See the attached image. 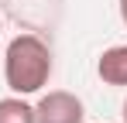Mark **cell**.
<instances>
[{
    "mask_svg": "<svg viewBox=\"0 0 127 123\" xmlns=\"http://www.w3.org/2000/svg\"><path fill=\"white\" fill-rule=\"evenodd\" d=\"M52 48L45 44L38 34H17V38L7 44V55H3V79L7 89L14 96H31L48 85L52 79Z\"/></svg>",
    "mask_w": 127,
    "mask_h": 123,
    "instance_id": "cell-1",
    "label": "cell"
},
{
    "mask_svg": "<svg viewBox=\"0 0 127 123\" xmlns=\"http://www.w3.org/2000/svg\"><path fill=\"white\" fill-rule=\"evenodd\" d=\"M83 120H86L83 99L76 92H65V89L45 92L34 106V123H83Z\"/></svg>",
    "mask_w": 127,
    "mask_h": 123,
    "instance_id": "cell-2",
    "label": "cell"
},
{
    "mask_svg": "<svg viewBox=\"0 0 127 123\" xmlns=\"http://www.w3.org/2000/svg\"><path fill=\"white\" fill-rule=\"evenodd\" d=\"M96 75L106 85H127V44L106 48L100 55V62H96Z\"/></svg>",
    "mask_w": 127,
    "mask_h": 123,
    "instance_id": "cell-3",
    "label": "cell"
},
{
    "mask_svg": "<svg viewBox=\"0 0 127 123\" xmlns=\"http://www.w3.org/2000/svg\"><path fill=\"white\" fill-rule=\"evenodd\" d=\"M0 123H34V106L24 96H7L0 99Z\"/></svg>",
    "mask_w": 127,
    "mask_h": 123,
    "instance_id": "cell-4",
    "label": "cell"
},
{
    "mask_svg": "<svg viewBox=\"0 0 127 123\" xmlns=\"http://www.w3.org/2000/svg\"><path fill=\"white\" fill-rule=\"evenodd\" d=\"M120 20L127 24V0H120Z\"/></svg>",
    "mask_w": 127,
    "mask_h": 123,
    "instance_id": "cell-5",
    "label": "cell"
},
{
    "mask_svg": "<svg viewBox=\"0 0 127 123\" xmlns=\"http://www.w3.org/2000/svg\"><path fill=\"white\" fill-rule=\"evenodd\" d=\"M120 116H124V123H127V99H124V113H120Z\"/></svg>",
    "mask_w": 127,
    "mask_h": 123,
    "instance_id": "cell-6",
    "label": "cell"
},
{
    "mask_svg": "<svg viewBox=\"0 0 127 123\" xmlns=\"http://www.w3.org/2000/svg\"><path fill=\"white\" fill-rule=\"evenodd\" d=\"M0 31H3V17H0Z\"/></svg>",
    "mask_w": 127,
    "mask_h": 123,
    "instance_id": "cell-7",
    "label": "cell"
}]
</instances>
